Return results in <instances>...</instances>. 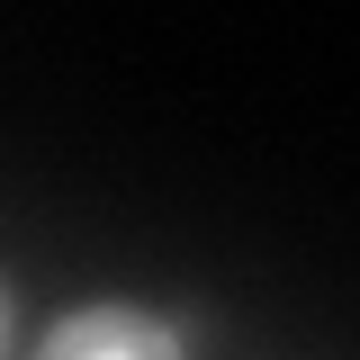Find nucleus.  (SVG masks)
<instances>
[{
    "instance_id": "nucleus-1",
    "label": "nucleus",
    "mask_w": 360,
    "mask_h": 360,
    "mask_svg": "<svg viewBox=\"0 0 360 360\" xmlns=\"http://www.w3.org/2000/svg\"><path fill=\"white\" fill-rule=\"evenodd\" d=\"M37 360H180V342H172V324H153L135 307H72L45 333Z\"/></svg>"
},
{
    "instance_id": "nucleus-2",
    "label": "nucleus",
    "mask_w": 360,
    "mask_h": 360,
    "mask_svg": "<svg viewBox=\"0 0 360 360\" xmlns=\"http://www.w3.org/2000/svg\"><path fill=\"white\" fill-rule=\"evenodd\" d=\"M0 324H9V315H0Z\"/></svg>"
}]
</instances>
